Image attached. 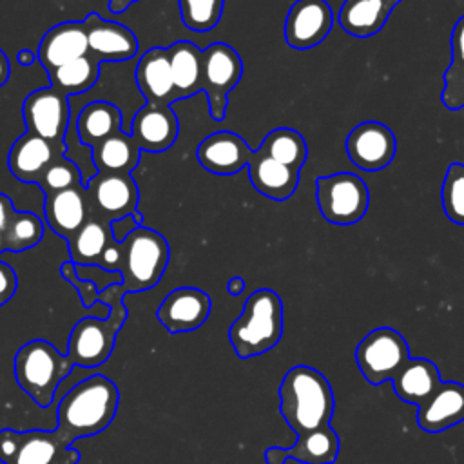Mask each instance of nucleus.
I'll return each mask as SVG.
<instances>
[{
    "label": "nucleus",
    "mask_w": 464,
    "mask_h": 464,
    "mask_svg": "<svg viewBox=\"0 0 464 464\" xmlns=\"http://www.w3.org/2000/svg\"><path fill=\"white\" fill-rule=\"evenodd\" d=\"M120 392L116 384L94 373L74 384L60 401L56 408V431L74 444L78 439L94 437L102 433L116 417Z\"/></svg>",
    "instance_id": "nucleus-1"
},
{
    "label": "nucleus",
    "mask_w": 464,
    "mask_h": 464,
    "mask_svg": "<svg viewBox=\"0 0 464 464\" xmlns=\"http://www.w3.org/2000/svg\"><path fill=\"white\" fill-rule=\"evenodd\" d=\"M335 397L328 379L315 368L297 364L279 384V413L295 435L330 426Z\"/></svg>",
    "instance_id": "nucleus-2"
},
{
    "label": "nucleus",
    "mask_w": 464,
    "mask_h": 464,
    "mask_svg": "<svg viewBox=\"0 0 464 464\" xmlns=\"http://www.w3.org/2000/svg\"><path fill=\"white\" fill-rule=\"evenodd\" d=\"M123 295L125 290L121 283L103 288L98 301L109 306V315L103 319L87 315L72 326L67 341V355L74 366L96 368L111 357L116 344V335L127 321Z\"/></svg>",
    "instance_id": "nucleus-3"
},
{
    "label": "nucleus",
    "mask_w": 464,
    "mask_h": 464,
    "mask_svg": "<svg viewBox=\"0 0 464 464\" xmlns=\"http://www.w3.org/2000/svg\"><path fill=\"white\" fill-rule=\"evenodd\" d=\"M283 301L270 288L254 290L241 315L228 328V341L239 359L270 352L283 337Z\"/></svg>",
    "instance_id": "nucleus-4"
},
{
    "label": "nucleus",
    "mask_w": 464,
    "mask_h": 464,
    "mask_svg": "<svg viewBox=\"0 0 464 464\" xmlns=\"http://www.w3.org/2000/svg\"><path fill=\"white\" fill-rule=\"evenodd\" d=\"M74 362L67 353L45 339H33L22 344L13 361L16 384L40 408H49L54 401L60 382L71 373Z\"/></svg>",
    "instance_id": "nucleus-5"
},
{
    "label": "nucleus",
    "mask_w": 464,
    "mask_h": 464,
    "mask_svg": "<svg viewBox=\"0 0 464 464\" xmlns=\"http://www.w3.org/2000/svg\"><path fill=\"white\" fill-rule=\"evenodd\" d=\"M120 265L121 286L125 294L145 292L156 286L169 265L170 248L167 239L147 227L134 228L123 241Z\"/></svg>",
    "instance_id": "nucleus-6"
},
{
    "label": "nucleus",
    "mask_w": 464,
    "mask_h": 464,
    "mask_svg": "<svg viewBox=\"0 0 464 464\" xmlns=\"http://www.w3.org/2000/svg\"><path fill=\"white\" fill-rule=\"evenodd\" d=\"M80 459L56 430H0V464H78Z\"/></svg>",
    "instance_id": "nucleus-7"
},
{
    "label": "nucleus",
    "mask_w": 464,
    "mask_h": 464,
    "mask_svg": "<svg viewBox=\"0 0 464 464\" xmlns=\"http://www.w3.org/2000/svg\"><path fill=\"white\" fill-rule=\"evenodd\" d=\"M315 201L328 223L348 227L366 216L370 190L357 174L335 172L315 179Z\"/></svg>",
    "instance_id": "nucleus-8"
},
{
    "label": "nucleus",
    "mask_w": 464,
    "mask_h": 464,
    "mask_svg": "<svg viewBox=\"0 0 464 464\" xmlns=\"http://www.w3.org/2000/svg\"><path fill=\"white\" fill-rule=\"evenodd\" d=\"M408 359V341L392 326L373 328L355 348L357 368L373 386L393 381Z\"/></svg>",
    "instance_id": "nucleus-9"
},
{
    "label": "nucleus",
    "mask_w": 464,
    "mask_h": 464,
    "mask_svg": "<svg viewBox=\"0 0 464 464\" xmlns=\"http://www.w3.org/2000/svg\"><path fill=\"white\" fill-rule=\"evenodd\" d=\"M243 76V60L234 47L214 42L203 49V92L208 103V114L216 121L227 118L228 92Z\"/></svg>",
    "instance_id": "nucleus-10"
},
{
    "label": "nucleus",
    "mask_w": 464,
    "mask_h": 464,
    "mask_svg": "<svg viewBox=\"0 0 464 464\" xmlns=\"http://www.w3.org/2000/svg\"><path fill=\"white\" fill-rule=\"evenodd\" d=\"M87 201L92 218L103 223H112L125 216H138L140 190L130 174H103L92 176L87 185Z\"/></svg>",
    "instance_id": "nucleus-11"
},
{
    "label": "nucleus",
    "mask_w": 464,
    "mask_h": 464,
    "mask_svg": "<svg viewBox=\"0 0 464 464\" xmlns=\"http://www.w3.org/2000/svg\"><path fill=\"white\" fill-rule=\"evenodd\" d=\"M350 161L366 172L386 169L397 152L393 130L381 121H362L355 125L344 141Z\"/></svg>",
    "instance_id": "nucleus-12"
},
{
    "label": "nucleus",
    "mask_w": 464,
    "mask_h": 464,
    "mask_svg": "<svg viewBox=\"0 0 464 464\" xmlns=\"http://www.w3.org/2000/svg\"><path fill=\"white\" fill-rule=\"evenodd\" d=\"M69 100L53 85L33 91L22 105L27 132L38 134L54 143H63L69 123Z\"/></svg>",
    "instance_id": "nucleus-13"
},
{
    "label": "nucleus",
    "mask_w": 464,
    "mask_h": 464,
    "mask_svg": "<svg viewBox=\"0 0 464 464\" xmlns=\"http://www.w3.org/2000/svg\"><path fill=\"white\" fill-rule=\"evenodd\" d=\"M212 299L196 286H179L165 295L158 306L156 317L169 334L192 332L210 315Z\"/></svg>",
    "instance_id": "nucleus-14"
},
{
    "label": "nucleus",
    "mask_w": 464,
    "mask_h": 464,
    "mask_svg": "<svg viewBox=\"0 0 464 464\" xmlns=\"http://www.w3.org/2000/svg\"><path fill=\"white\" fill-rule=\"evenodd\" d=\"M332 24L326 0H295L285 20V42L294 49H312L328 36Z\"/></svg>",
    "instance_id": "nucleus-15"
},
{
    "label": "nucleus",
    "mask_w": 464,
    "mask_h": 464,
    "mask_svg": "<svg viewBox=\"0 0 464 464\" xmlns=\"http://www.w3.org/2000/svg\"><path fill=\"white\" fill-rule=\"evenodd\" d=\"M201 167L218 176L236 174L245 169L254 150L248 143L232 130H218L201 140L196 150Z\"/></svg>",
    "instance_id": "nucleus-16"
},
{
    "label": "nucleus",
    "mask_w": 464,
    "mask_h": 464,
    "mask_svg": "<svg viewBox=\"0 0 464 464\" xmlns=\"http://www.w3.org/2000/svg\"><path fill=\"white\" fill-rule=\"evenodd\" d=\"M89 42V54L98 62H123L136 56L140 44L134 33L123 24L103 20L98 13H89L83 20Z\"/></svg>",
    "instance_id": "nucleus-17"
},
{
    "label": "nucleus",
    "mask_w": 464,
    "mask_h": 464,
    "mask_svg": "<svg viewBox=\"0 0 464 464\" xmlns=\"http://www.w3.org/2000/svg\"><path fill=\"white\" fill-rule=\"evenodd\" d=\"M339 435L332 426L297 435L290 448L270 446L265 450L266 464H285L294 459L301 464H334L339 457Z\"/></svg>",
    "instance_id": "nucleus-18"
},
{
    "label": "nucleus",
    "mask_w": 464,
    "mask_h": 464,
    "mask_svg": "<svg viewBox=\"0 0 464 464\" xmlns=\"http://www.w3.org/2000/svg\"><path fill=\"white\" fill-rule=\"evenodd\" d=\"M417 426L426 433H440L464 420V384L442 381L435 393L417 406Z\"/></svg>",
    "instance_id": "nucleus-19"
},
{
    "label": "nucleus",
    "mask_w": 464,
    "mask_h": 464,
    "mask_svg": "<svg viewBox=\"0 0 464 464\" xmlns=\"http://www.w3.org/2000/svg\"><path fill=\"white\" fill-rule=\"evenodd\" d=\"M63 143H54L38 134H22L9 150V170L22 183H38L53 160L62 156Z\"/></svg>",
    "instance_id": "nucleus-20"
},
{
    "label": "nucleus",
    "mask_w": 464,
    "mask_h": 464,
    "mask_svg": "<svg viewBox=\"0 0 464 464\" xmlns=\"http://www.w3.org/2000/svg\"><path fill=\"white\" fill-rule=\"evenodd\" d=\"M178 132V118L170 105L145 103L132 118L130 136L141 150L163 152L172 147Z\"/></svg>",
    "instance_id": "nucleus-21"
},
{
    "label": "nucleus",
    "mask_w": 464,
    "mask_h": 464,
    "mask_svg": "<svg viewBox=\"0 0 464 464\" xmlns=\"http://www.w3.org/2000/svg\"><path fill=\"white\" fill-rule=\"evenodd\" d=\"M134 80L147 103L172 105L179 100L174 89L169 54L165 47H150L141 54L134 71Z\"/></svg>",
    "instance_id": "nucleus-22"
},
{
    "label": "nucleus",
    "mask_w": 464,
    "mask_h": 464,
    "mask_svg": "<svg viewBox=\"0 0 464 464\" xmlns=\"http://www.w3.org/2000/svg\"><path fill=\"white\" fill-rule=\"evenodd\" d=\"M85 54L89 42L83 22H62L51 27L38 45V60L47 72Z\"/></svg>",
    "instance_id": "nucleus-23"
},
{
    "label": "nucleus",
    "mask_w": 464,
    "mask_h": 464,
    "mask_svg": "<svg viewBox=\"0 0 464 464\" xmlns=\"http://www.w3.org/2000/svg\"><path fill=\"white\" fill-rule=\"evenodd\" d=\"M44 218L54 234L69 239L91 218L85 185L45 196Z\"/></svg>",
    "instance_id": "nucleus-24"
},
{
    "label": "nucleus",
    "mask_w": 464,
    "mask_h": 464,
    "mask_svg": "<svg viewBox=\"0 0 464 464\" xmlns=\"http://www.w3.org/2000/svg\"><path fill=\"white\" fill-rule=\"evenodd\" d=\"M248 169V179L252 187L265 198L274 201L288 199L297 185H299V172L288 165L276 161L274 158L266 156L263 150H254V156Z\"/></svg>",
    "instance_id": "nucleus-25"
},
{
    "label": "nucleus",
    "mask_w": 464,
    "mask_h": 464,
    "mask_svg": "<svg viewBox=\"0 0 464 464\" xmlns=\"http://www.w3.org/2000/svg\"><path fill=\"white\" fill-rule=\"evenodd\" d=\"M401 0H344L337 22L344 33L355 38L377 34Z\"/></svg>",
    "instance_id": "nucleus-26"
},
{
    "label": "nucleus",
    "mask_w": 464,
    "mask_h": 464,
    "mask_svg": "<svg viewBox=\"0 0 464 464\" xmlns=\"http://www.w3.org/2000/svg\"><path fill=\"white\" fill-rule=\"evenodd\" d=\"M442 377L437 364L426 357H410L392 381L395 395L410 404L420 406L440 386Z\"/></svg>",
    "instance_id": "nucleus-27"
},
{
    "label": "nucleus",
    "mask_w": 464,
    "mask_h": 464,
    "mask_svg": "<svg viewBox=\"0 0 464 464\" xmlns=\"http://www.w3.org/2000/svg\"><path fill=\"white\" fill-rule=\"evenodd\" d=\"M167 54L179 100L203 91V51L192 42L179 40L167 47Z\"/></svg>",
    "instance_id": "nucleus-28"
},
{
    "label": "nucleus",
    "mask_w": 464,
    "mask_h": 464,
    "mask_svg": "<svg viewBox=\"0 0 464 464\" xmlns=\"http://www.w3.org/2000/svg\"><path fill=\"white\" fill-rule=\"evenodd\" d=\"M92 163L103 174H130L140 163L141 149L127 132H116L91 149Z\"/></svg>",
    "instance_id": "nucleus-29"
},
{
    "label": "nucleus",
    "mask_w": 464,
    "mask_h": 464,
    "mask_svg": "<svg viewBox=\"0 0 464 464\" xmlns=\"http://www.w3.org/2000/svg\"><path fill=\"white\" fill-rule=\"evenodd\" d=\"M121 114L114 103L96 100L87 103L76 118V132L82 143L91 149L107 140L109 136L120 132Z\"/></svg>",
    "instance_id": "nucleus-30"
},
{
    "label": "nucleus",
    "mask_w": 464,
    "mask_h": 464,
    "mask_svg": "<svg viewBox=\"0 0 464 464\" xmlns=\"http://www.w3.org/2000/svg\"><path fill=\"white\" fill-rule=\"evenodd\" d=\"M109 223L98 218H89L69 239V254L74 265H98L107 245L112 241Z\"/></svg>",
    "instance_id": "nucleus-31"
},
{
    "label": "nucleus",
    "mask_w": 464,
    "mask_h": 464,
    "mask_svg": "<svg viewBox=\"0 0 464 464\" xmlns=\"http://www.w3.org/2000/svg\"><path fill=\"white\" fill-rule=\"evenodd\" d=\"M442 105L450 111L464 109V14L455 22L451 31V62L444 71Z\"/></svg>",
    "instance_id": "nucleus-32"
},
{
    "label": "nucleus",
    "mask_w": 464,
    "mask_h": 464,
    "mask_svg": "<svg viewBox=\"0 0 464 464\" xmlns=\"http://www.w3.org/2000/svg\"><path fill=\"white\" fill-rule=\"evenodd\" d=\"M51 85L65 96H76L89 91L100 76V62L92 54L76 58L47 72Z\"/></svg>",
    "instance_id": "nucleus-33"
},
{
    "label": "nucleus",
    "mask_w": 464,
    "mask_h": 464,
    "mask_svg": "<svg viewBox=\"0 0 464 464\" xmlns=\"http://www.w3.org/2000/svg\"><path fill=\"white\" fill-rule=\"evenodd\" d=\"M259 150L295 170H301L308 156V147L303 134L290 127H277L270 130L259 145Z\"/></svg>",
    "instance_id": "nucleus-34"
},
{
    "label": "nucleus",
    "mask_w": 464,
    "mask_h": 464,
    "mask_svg": "<svg viewBox=\"0 0 464 464\" xmlns=\"http://www.w3.org/2000/svg\"><path fill=\"white\" fill-rule=\"evenodd\" d=\"M44 221L33 212H18L9 221L5 232V246L9 252H22L36 246L44 237Z\"/></svg>",
    "instance_id": "nucleus-35"
},
{
    "label": "nucleus",
    "mask_w": 464,
    "mask_h": 464,
    "mask_svg": "<svg viewBox=\"0 0 464 464\" xmlns=\"http://www.w3.org/2000/svg\"><path fill=\"white\" fill-rule=\"evenodd\" d=\"M440 199L446 218L455 225L464 227V163L453 161L448 165Z\"/></svg>",
    "instance_id": "nucleus-36"
},
{
    "label": "nucleus",
    "mask_w": 464,
    "mask_h": 464,
    "mask_svg": "<svg viewBox=\"0 0 464 464\" xmlns=\"http://www.w3.org/2000/svg\"><path fill=\"white\" fill-rule=\"evenodd\" d=\"M225 0H178L181 22L196 33L210 31L218 25Z\"/></svg>",
    "instance_id": "nucleus-37"
},
{
    "label": "nucleus",
    "mask_w": 464,
    "mask_h": 464,
    "mask_svg": "<svg viewBox=\"0 0 464 464\" xmlns=\"http://www.w3.org/2000/svg\"><path fill=\"white\" fill-rule=\"evenodd\" d=\"M82 172L76 167L74 161L67 160L63 154L58 156L56 160L51 161V165L44 170V174L38 179V187L44 190L45 196L67 190V188H74V187H82Z\"/></svg>",
    "instance_id": "nucleus-38"
},
{
    "label": "nucleus",
    "mask_w": 464,
    "mask_h": 464,
    "mask_svg": "<svg viewBox=\"0 0 464 464\" xmlns=\"http://www.w3.org/2000/svg\"><path fill=\"white\" fill-rule=\"evenodd\" d=\"M60 274L65 281H69L74 290L78 292L80 299H82V304L85 308H91L94 303H98V295H100V288L96 283L89 281V279H80L78 274H76V265L72 261H65L62 263L60 266Z\"/></svg>",
    "instance_id": "nucleus-39"
},
{
    "label": "nucleus",
    "mask_w": 464,
    "mask_h": 464,
    "mask_svg": "<svg viewBox=\"0 0 464 464\" xmlns=\"http://www.w3.org/2000/svg\"><path fill=\"white\" fill-rule=\"evenodd\" d=\"M18 288V277L11 265L0 261V306L9 303Z\"/></svg>",
    "instance_id": "nucleus-40"
},
{
    "label": "nucleus",
    "mask_w": 464,
    "mask_h": 464,
    "mask_svg": "<svg viewBox=\"0 0 464 464\" xmlns=\"http://www.w3.org/2000/svg\"><path fill=\"white\" fill-rule=\"evenodd\" d=\"M121 257H123V245L118 243L116 239H112V241L107 245V248H105V252H103V256H102L98 266L103 268V270H107V272H118V270H120V265H121Z\"/></svg>",
    "instance_id": "nucleus-41"
},
{
    "label": "nucleus",
    "mask_w": 464,
    "mask_h": 464,
    "mask_svg": "<svg viewBox=\"0 0 464 464\" xmlns=\"http://www.w3.org/2000/svg\"><path fill=\"white\" fill-rule=\"evenodd\" d=\"M141 214H138V216H125V218H120V219H116V221H112L111 223V230H112V237L118 241V243H121L134 228H138L140 225H141Z\"/></svg>",
    "instance_id": "nucleus-42"
},
{
    "label": "nucleus",
    "mask_w": 464,
    "mask_h": 464,
    "mask_svg": "<svg viewBox=\"0 0 464 464\" xmlns=\"http://www.w3.org/2000/svg\"><path fill=\"white\" fill-rule=\"evenodd\" d=\"M14 214H16V210H14V205H13L11 198L0 192V228L2 230L7 228V225H9V221L13 219Z\"/></svg>",
    "instance_id": "nucleus-43"
},
{
    "label": "nucleus",
    "mask_w": 464,
    "mask_h": 464,
    "mask_svg": "<svg viewBox=\"0 0 464 464\" xmlns=\"http://www.w3.org/2000/svg\"><path fill=\"white\" fill-rule=\"evenodd\" d=\"M9 76H11V62H9L7 54L0 49V87L7 83Z\"/></svg>",
    "instance_id": "nucleus-44"
},
{
    "label": "nucleus",
    "mask_w": 464,
    "mask_h": 464,
    "mask_svg": "<svg viewBox=\"0 0 464 464\" xmlns=\"http://www.w3.org/2000/svg\"><path fill=\"white\" fill-rule=\"evenodd\" d=\"M243 290H245V279H243V277L234 276V277L228 279V283H227V292H228L230 295H239V294H243Z\"/></svg>",
    "instance_id": "nucleus-45"
},
{
    "label": "nucleus",
    "mask_w": 464,
    "mask_h": 464,
    "mask_svg": "<svg viewBox=\"0 0 464 464\" xmlns=\"http://www.w3.org/2000/svg\"><path fill=\"white\" fill-rule=\"evenodd\" d=\"M134 2H138V0H109V11L120 14V13L127 11Z\"/></svg>",
    "instance_id": "nucleus-46"
},
{
    "label": "nucleus",
    "mask_w": 464,
    "mask_h": 464,
    "mask_svg": "<svg viewBox=\"0 0 464 464\" xmlns=\"http://www.w3.org/2000/svg\"><path fill=\"white\" fill-rule=\"evenodd\" d=\"M34 60H36V54H34L31 49H22V51H18V54H16V62H18L20 65H24V67L33 65Z\"/></svg>",
    "instance_id": "nucleus-47"
},
{
    "label": "nucleus",
    "mask_w": 464,
    "mask_h": 464,
    "mask_svg": "<svg viewBox=\"0 0 464 464\" xmlns=\"http://www.w3.org/2000/svg\"><path fill=\"white\" fill-rule=\"evenodd\" d=\"M4 250H7V246H5V232L0 228V254H2Z\"/></svg>",
    "instance_id": "nucleus-48"
}]
</instances>
